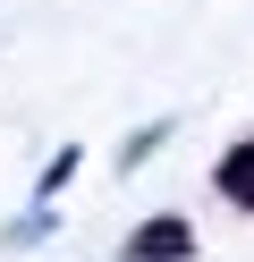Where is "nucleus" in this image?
I'll use <instances>...</instances> for the list:
<instances>
[{
    "label": "nucleus",
    "instance_id": "obj_1",
    "mask_svg": "<svg viewBox=\"0 0 254 262\" xmlns=\"http://www.w3.org/2000/svg\"><path fill=\"white\" fill-rule=\"evenodd\" d=\"M119 262H195V220H186V211H152V220L119 245Z\"/></svg>",
    "mask_w": 254,
    "mask_h": 262
},
{
    "label": "nucleus",
    "instance_id": "obj_2",
    "mask_svg": "<svg viewBox=\"0 0 254 262\" xmlns=\"http://www.w3.org/2000/svg\"><path fill=\"white\" fill-rule=\"evenodd\" d=\"M212 186H220V203H229V211H254V136L229 144V152L212 161Z\"/></svg>",
    "mask_w": 254,
    "mask_h": 262
},
{
    "label": "nucleus",
    "instance_id": "obj_3",
    "mask_svg": "<svg viewBox=\"0 0 254 262\" xmlns=\"http://www.w3.org/2000/svg\"><path fill=\"white\" fill-rule=\"evenodd\" d=\"M76 161H85L76 144H60V152H51V169H43V186H34V194H43V203H51V194H60L68 178H76Z\"/></svg>",
    "mask_w": 254,
    "mask_h": 262
},
{
    "label": "nucleus",
    "instance_id": "obj_4",
    "mask_svg": "<svg viewBox=\"0 0 254 262\" xmlns=\"http://www.w3.org/2000/svg\"><path fill=\"white\" fill-rule=\"evenodd\" d=\"M161 144H169V119H152V127H135V136H127V152H119V161L135 169V161H152Z\"/></svg>",
    "mask_w": 254,
    "mask_h": 262
}]
</instances>
